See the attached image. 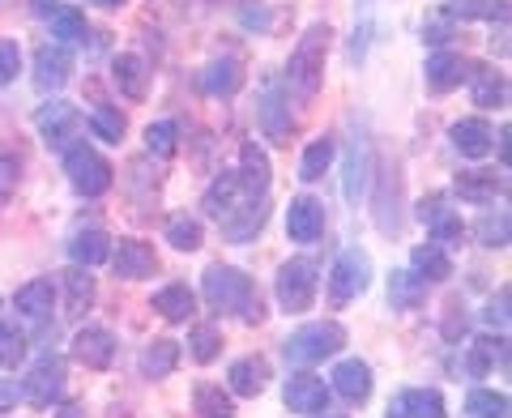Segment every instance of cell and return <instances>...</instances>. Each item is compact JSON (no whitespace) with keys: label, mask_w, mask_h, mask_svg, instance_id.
<instances>
[{"label":"cell","mask_w":512,"mask_h":418,"mask_svg":"<svg viewBox=\"0 0 512 418\" xmlns=\"http://www.w3.org/2000/svg\"><path fill=\"white\" fill-rule=\"evenodd\" d=\"M64 175H69V184L82 192V197H103V192L111 188V163L103 154L86 150V146L64 154Z\"/></svg>","instance_id":"277c9868"},{"label":"cell","mask_w":512,"mask_h":418,"mask_svg":"<svg viewBox=\"0 0 512 418\" xmlns=\"http://www.w3.org/2000/svg\"><path fill=\"white\" fill-rule=\"evenodd\" d=\"M342 346H346V329L333 325V320H320V325H303L299 333L286 337V359L299 367H312V363H325L329 355H338Z\"/></svg>","instance_id":"3957f363"},{"label":"cell","mask_w":512,"mask_h":418,"mask_svg":"<svg viewBox=\"0 0 512 418\" xmlns=\"http://www.w3.org/2000/svg\"><path fill=\"white\" fill-rule=\"evenodd\" d=\"M111 82H116L120 94H128V99H146V86H150L146 60L141 56H116L111 60Z\"/></svg>","instance_id":"7402d4cb"},{"label":"cell","mask_w":512,"mask_h":418,"mask_svg":"<svg viewBox=\"0 0 512 418\" xmlns=\"http://www.w3.org/2000/svg\"><path fill=\"white\" fill-rule=\"evenodd\" d=\"M367 286H372V256L359 252V248L342 252L338 265H333V273H329V295H333V303L359 299Z\"/></svg>","instance_id":"5b68a950"},{"label":"cell","mask_w":512,"mask_h":418,"mask_svg":"<svg viewBox=\"0 0 512 418\" xmlns=\"http://www.w3.org/2000/svg\"><path fill=\"white\" fill-rule=\"evenodd\" d=\"M13 303H18V312H22V316L43 320L47 312H52V303H56V286L47 282V278H35V282L18 286V295H13Z\"/></svg>","instance_id":"cb8c5ba5"},{"label":"cell","mask_w":512,"mask_h":418,"mask_svg":"<svg viewBox=\"0 0 512 418\" xmlns=\"http://www.w3.org/2000/svg\"><path fill=\"white\" fill-rule=\"evenodd\" d=\"M227 380H231L235 397H256L265 389V380H269V363L265 359H239V363H231Z\"/></svg>","instance_id":"d4e9b609"},{"label":"cell","mask_w":512,"mask_h":418,"mask_svg":"<svg viewBox=\"0 0 512 418\" xmlns=\"http://www.w3.org/2000/svg\"><path fill=\"white\" fill-rule=\"evenodd\" d=\"M367 171H372V163H367V146L359 141V146L350 150V163H346V201H359L367 192Z\"/></svg>","instance_id":"f35d334b"},{"label":"cell","mask_w":512,"mask_h":418,"mask_svg":"<svg viewBox=\"0 0 512 418\" xmlns=\"http://www.w3.org/2000/svg\"><path fill=\"white\" fill-rule=\"evenodd\" d=\"M419 222L440 239V244H453V239H461V218L448 209V201L444 197H427L423 205H419Z\"/></svg>","instance_id":"2e32d148"},{"label":"cell","mask_w":512,"mask_h":418,"mask_svg":"<svg viewBox=\"0 0 512 418\" xmlns=\"http://www.w3.org/2000/svg\"><path fill=\"white\" fill-rule=\"evenodd\" d=\"M453 18H461V22H504L508 18V0H457L453 9Z\"/></svg>","instance_id":"d590c367"},{"label":"cell","mask_w":512,"mask_h":418,"mask_svg":"<svg viewBox=\"0 0 512 418\" xmlns=\"http://www.w3.org/2000/svg\"><path fill=\"white\" fill-rule=\"evenodd\" d=\"M423 295H427V282L419 278V273L397 269L393 278H389V299H393V308L410 312V308H419V303H423Z\"/></svg>","instance_id":"1f68e13d"},{"label":"cell","mask_w":512,"mask_h":418,"mask_svg":"<svg viewBox=\"0 0 512 418\" xmlns=\"http://www.w3.org/2000/svg\"><path fill=\"white\" fill-rule=\"evenodd\" d=\"M265 218H269L265 197H261V201L248 197V205H235L231 214H227V218H218V222H222V231H227L231 244H248V239L265 227Z\"/></svg>","instance_id":"9a60e30c"},{"label":"cell","mask_w":512,"mask_h":418,"mask_svg":"<svg viewBox=\"0 0 512 418\" xmlns=\"http://www.w3.org/2000/svg\"><path fill=\"white\" fill-rule=\"evenodd\" d=\"M90 5H99V9H120L124 0H90Z\"/></svg>","instance_id":"6f0895ef"},{"label":"cell","mask_w":512,"mask_h":418,"mask_svg":"<svg viewBox=\"0 0 512 418\" xmlns=\"http://www.w3.org/2000/svg\"><path fill=\"white\" fill-rule=\"evenodd\" d=\"M410 273H419L423 282H444V278H453V261H448V248L440 244H423V248H414L410 252Z\"/></svg>","instance_id":"44dd1931"},{"label":"cell","mask_w":512,"mask_h":418,"mask_svg":"<svg viewBox=\"0 0 512 418\" xmlns=\"http://www.w3.org/2000/svg\"><path fill=\"white\" fill-rule=\"evenodd\" d=\"M495 359H500V367H508V342H504V337H478V342L470 346V363H466L470 376L483 380Z\"/></svg>","instance_id":"836d02e7"},{"label":"cell","mask_w":512,"mask_h":418,"mask_svg":"<svg viewBox=\"0 0 512 418\" xmlns=\"http://www.w3.org/2000/svg\"><path fill=\"white\" fill-rule=\"evenodd\" d=\"M69 256H73V265L94 269V265H103L107 256H111V239L103 231H77L69 239Z\"/></svg>","instance_id":"484cf974"},{"label":"cell","mask_w":512,"mask_h":418,"mask_svg":"<svg viewBox=\"0 0 512 418\" xmlns=\"http://www.w3.org/2000/svg\"><path fill=\"white\" fill-rule=\"evenodd\" d=\"M286 231H291L295 244H312L325 231V205L312 197H295L291 209H286Z\"/></svg>","instance_id":"5bb4252c"},{"label":"cell","mask_w":512,"mask_h":418,"mask_svg":"<svg viewBox=\"0 0 512 418\" xmlns=\"http://www.w3.org/2000/svg\"><path fill=\"white\" fill-rule=\"evenodd\" d=\"M192 308H197V299H192V291H188L184 282H171V286H163V291L154 295V312L163 316V320H175V325L188 320Z\"/></svg>","instance_id":"4316f807"},{"label":"cell","mask_w":512,"mask_h":418,"mask_svg":"<svg viewBox=\"0 0 512 418\" xmlns=\"http://www.w3.org/2000/svg\"><path fill=\"white\" fill-rule=\"evenodd\" d=\"M508 299H512V291H508V286H504V291H500V299H491V308H487V320H491V325H508Z\"/></svg>","instance_id":"f5cc1de1"},{"label":"cell","mask_w":512,"mask_h":418,"mask_svg":"<svg viewBox=\"0 0 512 418\" xmlns=\"http://www.w3.org/2000/svg\"><path fill=\"white\" fill-rule=\"evenodd\" d=\"M256 120H261V128H265L269 141H278V146H286V141H291L295 120H291V107H286V99H282V82H278V77H269V82H265V90H261V111H256Z\"/></svg>","instance_id":"ba28073f"},{"label":"cell","mask_w":512,"mask_h":418,"mask_svg":"<svg viewBox=\"0 0 512 418\" xmlns=\"http://www.w3.org/2000/svg\"><path fill=\"white\" fill-rule=\"evenodd\" d=\"M192 406L205 418H231V393H222V384H197L192 389Z\"/></svg>","instance_id":"8d00e7d4"},{"label":"cell","mask_w":512,"mask_h":418,"mask_svg":"<svg viewBox=\"0 0 512 418\" xmlns=\"http://www.w3.org/2000/svg\"><path fill=\"white\" fill-rule=\"evenodd\" d=\"M470 94H474V103H478V107H500V103H504V94H508L504 73L487 69V64H478V69L470 73Z\"/></svg>","instance_id":"4dcf8cb0"},{"label":"cell","mask_w":512,"mask_h":418,"mask_svg":"<svg viewBox=\"0 0 512 418\" xmlns=\"http://www.w3.org/2000/svg\"><path fill=\"white\" fill-rule=\"evenodd\" d=\"M478 239H483L487 248H508V214L504 209H487L483 214V222H478Z\"/></svg>","instance_id":"7dc6e473"},{"label":"cell","mask_w":512,"mask_h":418,"mask_svg":"<svg viewBox=\"0 0 512 418\" xmlns=\"http://www.w3.org/2000/svg\"><path fill=\"white\" fill-rule=\"evenodd\" d=\"M333 389H338L346 401H367L372 397V367H367L363 359H346L338 363V372H333Z\"/></svg>","instance_id":"e0dca14e"},{"label":"cell","mask_w":512,"mask_h":418,"mask_svg":"<svg viewBox=\"0 0 512 418\" xmlns=\"http://www.w3.org/2000/svg\"><path fill=\"white\" fill-rule=\"evenodd\" d=\"M60 393H64V363L56 355H43L35 367H30V376L22 380V397L35 410H47L52 401H60Z\"/></svg>","instance_id":"52a82bcc"},{"label":"cell","mask_w":512,"mask_h":418,"mask_svg":"<svg viewBox=\"0 0 512 418\" xmlns=\"http://www.w3.org/2000/svg\"><path fill=\"white\" fill-rule=\"evenodd\" d=\"M461 77H466V64H461L457 52H436L427 60V86L431 90H453V86H461Z\"/></svg>","instance_id":"83f0119b"},{"label":"cell","mask_w":512,"mask_h":418,"mask_svg":"<svg viewBox=\"0 0 512 418\" xmlns=\"http://www.w3.org/2000/svg\"><path fill=\"white\" fill-rule=\"evenodd\" d=\"M325 56H329V26L316 22V26L303 30L299 47L291 52V64H286V77H291L299 99H312L320 90V82H325Z\"/></svg>","instance_id":"7a4b0ae2"},{"label":"cell","mask_w":512,"mask_h":418,"mask_svg":"<svg viewBox=\"0 0 512 418\" xmlns=\"http://www.w3.org/2000/svg\"><path fill=\"white\" fill-rule=\"evenodd\" d=\"M188 346H192V359H197V363H214L222 337H218L214 325H197V329H192V337H188Z\"/></svg>","instance_id":"f6af8a7d"},{"label":"cell","mask_w":512,"mask_h":418,"mask_svg":"<svg viewBox=\"0 0 512 418\" xmlns=\"http://www.w3.org/2000/svg\"><path fill=\"white\" fill-rule=\"evenodd\" d=\"M90 128H94V137H103V141H120L124 137V116L116 107H94Z\"/></svg>","instance_id":"bcb514c9"},{"label":"cell","mask_w":512,"mask_h":418,"mask_svg":"<svg viewBox=\"0 0 512 418\" xmlns=\"http://www.w3.org/2000/svg\"><path fill=\"white\" fill-rule=\"evenodd\" d=\"M73 359L94 367V372H103V367L116 363V337L111 329H99V325H86L82 333L73 337Z\"/></svg>","instance_id":"30bf717a"},{"label":"cell","mask_w":512,"mask_h":418,"mask_svg":"<svg viewBox=\"0 0 512 418\" xmlns=\"http://www.w3.org/2000/svg\"><path fill=\"white\" fill-rule=\"evenodd\" d=\"M239 82H244V64H239L235 56H222V60H214L210 69L201 73V90L214 94V99H227V94H235Z\"/></svg>","instance_id":"ffe728a7"},{"label":"cell","mask_w":512,"mask_h":418,"mask_svg":"<svg viewBox=\"0 0 512 418\" xmlns=\"http://www.w3.org/2000/svg\"><path fill=\"white\" fill-rule=\"evenodd\" d=\"M397 418H448L444 414V397L436 389H410L397 401Z\"/></svg>","instance_id":"f546056e"},{"label":"cell","mask_w":512,"mask_h":418,"mask_svg":"<svg viewBox=\"0 0 512 418\" xmlns=\"http://www.w3.org/2000/svg\"><path fill=\"white\" fill-rule=\"evenodd\" d=\"M239 22H244L248 30H269V9L261 5V0H244V5H239Z\"/></svg>","instance_id":"f907efd6"},{"label":"cell","mask_w":512,"mask_h":418,"mask_svg":"<svg viewBox=\"0 0 512 418\" xmlns=\"http://www.w3.org/2000/svg\"><path fill=\"white\" fill-rule=\"evenodd\" d=\"M35 124H39V133L47 137V146H69V141L77 137V128H82V111H77L73 103L56 99V103L39 107Z\"/></svg>","instance_id":"9c48e42d"},{"label":"cell","mask_w":512,"mask_h":418,"mask_svg":"<svg viewBox=\"0 0 512 418\" xmlns=\"http://www.w3.org/2000/svg\"><path fill=\"white\" fill-rule=\"evenodd\" d=\"M13 180H18V163H13V158H0V205L9 201Z\"/></svg>","instance_id":"816d5d0a"},{"label":"cell","mask_w":512,"mask_h":418,"mask_svg":"<svg viewBox=\"0 0 512 418\" xmlns=\"http://www.w3.org/2000/svg\"><path fill=\"white\" fill-rule=\"evenodd\" d=\"M457 192H461V201H470V205H491L495 192H504V175H495V171H461L457 175Z\"/></svg>","instance_id":"603a6c76"},{"label":"cell","mask_w":512,"mask_h":418,"mask_svg":"<svg viewBox=\"0 0 512 418\" xmlns=\"http://www.w3.org/2000/svg\"><path fill=\"white\" fill-rule=\"evenodd\" d=\"M64 295H69V316H86L94 303V278L86 265H77L64 273Z\"/></svg>","instance_id":"d6a6232c"},{"label":"cell","mask_w":512,"mask_h":418,"mask_svg":"<svg viewBox=\"0 0 512 418\" xmlns=\"http://www.w3.org/2000/svg\"><path fill=\"white\" fill-rule=\"evenodd\" d=\"M13 401H18V389H13V384H0V410H9Z\"/></svg>","instance_id":"db71d44e"},{"label":"cell","mask_w":512,"mask_h":418,"mask_svg":"<svg viewBox=\"0 0 512 418\" xmlns=\"http://www.w3.org/2000/svg\"><path fill=\"white\" fill-rule=\"evenodd\" d=\"M316 299V265L312 261H286L278 269V303L286 312H308Z\"/></svg>","instance_id":"8992f818"},{"label":"cell","mask_w":512,"mask_h":418,"mask_svg":"<svg viewBox=\"0 0 512 418\" xmlns=\"http://www.w3.org/2000/svg\"><path fill=\"white\" fill-rule=\"evenodd\" d=\"M286 406L295 414H325L329 410V384L320 376H291L286 380Z\"/></svg>","instance_id":"4fadbf2b"},{"label":"cell","mask_w":512,"mask_h":418,"mask_svg":"<svg viewBox=\"0 0 512 418\" xmlns=\"http://www.w3.org/2000/svg\"><path fill=\"white\" fill-rule=\"evenodd\" d=\"M329 163H333V141L329 137H320V141H312L308 150H303V163H299V180H320V175L329 171Z\"/></svg>","instance_id":"74e56055"},{"label":"cell","mask_w":512,"mask_h":418,"mask_svg":"<svg viewBox=\"0 0 512 418\" xmlns=\"http://www.w3.org/2000/svg\"><path fill=\"white\" fill-rule=\"evenodd\" d=\"M239 188H244L248 197H256V192L265 197L269 192V158L256 141H248V146L239 150Z\"/></svg>","instance_id":"ac0fdd59"},{"label":"cell","mask_w":512,"mask_h":418,"mask_svg":"<svg viewBox=\"0 0 512 418\" xmlns=\"http://www.w3.org/2000/svg\"><path fill=\"white\" fill-rule=\"evenodd\" d=\"M453 13H431L427 18V26H423V43H431V47H444L448 39H453Z\"/></svg>","instance_id":"c3c4849f"},{"label":"cell","mask_w":512,"mask_h":418,"mask_svg":"<svg viewBox=\"0 0 512 418\" xmlns=\"http://www.w3.org/2000/svg\"><path fill=\"white\" fill-rule=\"evenodd\" d=\"M60 5H56V0H35V13H39V18H52V13H56Z\"/></svg>","instance_id":"11a10c76"},{"label":"cell","mask_w":512,"mask_h":418,"mask_svg":"<svg viewBox=\"0 0 512 418\" xmlns=\"http://www.w3.org/2000/svg\"><path fill=\"white\" fill-rule=\"evenodd\" d=\"M0 5H5V0H0Z\"/></svg>","instance_id":"680465c9"},{"label":"cell","mask_w":512,"mask_h":418,"mask_svg":"<svg viewBox=\"0 0 512 418\" xmlns=\"http://www.w3.org/2000/svg\"><path fill=\"white\" fill-rule=\"evenodd\" d=\"M22 359H26V337H22V329L0 320V367H18Z\"/></svg>","instance_id":"ee69618b"},{"label":"cell","mask_w":512,"mask_h":418,"mask_svg":"<svg viewBox=\"0 0 512 418\" xmlns=\"http://www.w3.org/2000/svg\"><path fill=\"white\" fill-rule=\"evenodd\" d=\"M69 73H73V56L64 43H43L35 52V82L43 90H60L69 82Z\"/></svg>","instance_id":"7c38bea8"},{"label":"cell","mask_w":512,"mask_h":418,"mask_svg":"<svg viewBox=\"0 0 512 418\" xmlns=\"http://www.w3.org/2000/svg\"><path fill=\"white\" fill-rule=\"evenodd\" d=\"M18 69H22V52H18V43L0 39V86H9L13 77H18Z\"/></svg>","instance_id":"681fc988"},{"label":"cell","mask_w":512,"mask_h":418,"mask_svg":"<svg viewBox=\"0 0 512 418\" xmlns=\"http://www.w3.org/2000/svg\"><path fill=\"white\" fill-rule=\"evenodd\" d=\"M491 141H495V133H491V124L487 120H457L453 124V146H457V154H466V158H487L491 154Z\"/></svg>","instance_id":"d6986e66"},{"label":"cell","mask_w":512,"mask_h":418,"mask_svg":"<svg viewBox=\"0 0 512 418\" xmlns=\"http://www.w3.org/2000/svg\"><path fill=\"white\" fill-rule=\"evenodd\" d=\"M175 146H180V128H175L171 120H158L146 128V150L158 154V158H171Z\"/></svg>","instance_id":"b9f144b4"},{"label":"cell","mask_w":512,"mask_h":418,"mask_svg":"<svg viewBox=\"0 0 512 418\" xmlns=\"http://www.w3.org/2000/svg\"><path fill=\"white\" fill-rule=\"evenodd\" d=\"M111 265H116V278H128V282H137V278H150V273L158 269V256L150 244H141V239H120V248L107 256Z\"/></svg>","instance_id":"8fae6325"},{"label":"cell","mask_w":512,"mask_h":418,"mask_svg":"<svg viewBox=\"0 0 512 418\" xmlns=\"http://www.w3.org/2000/svg\"><path fill=\"white\" fill-rule=\"evenodd\" d=\"M86 35V18L77 9H69V5H60L56 13H52V39H60V43H73V39H82Z\"/></svg>","instance_id":"7bdbcfd3"},{"label":"cell","mask_w":512,"mask_h":418,"mask_svg":"<svg viewBox=\"0 0 512 418\" xmlns=\"http://www.w3.org/2000/svg\"><path fill=\"white\" fill-rule=\"evenodd\" d=\"M175 363H180V346L167 342V337H158L154 346H146V355H141V376L146 380H163L175 372Z\"/></svg>","instance_id":"f1b7e54d"},{"label":"cell","mask_w":512,"mask_h":418,"mask_svg":"<svg viewBox=\"0 0 512 418\" xmlns=\"http://www.w3.org/2000/svg\"><path fill=\"white\" fill-rule=\"evenodd\" d=\"M239 175H218V180L210 184V192H205V214H214V218H227L231 209H235V197H239Z\"/></svg>","instance_id":"e575fe53"},{"label":"cell","mask_w":512,"mask_h":418,"mask_svg":"<svg viewBox=\"0 0 512 418\" xmlns=\"http://www.w3.org/2000/svg\"><path fill=\"white\" fill-rule=\"evenodd\" d=\"M466 414L470 418H508V397L504 393H491V389H478L466 401Z\"/></svg>","instance_id":"60d3db41"},{"label":"cell","mask_w":512,"mask_h":418,"mask_svg":"<svg viewBox=\"0 0 512 418\" xmlns=\"http://www.w3.org/2000/svg\"><path fill=\"white\" fill-rule=\"evenodd\" d=\"M167 244L180 252H197L201 248V222L197 218H171L167 222Z\"/></svg>","instance_id":"ab89813d"},{"label":"cell","mask_w":512,"mask_h":418,"mask_svg":"<svg viewBox=\"0 0 512 418\" xmlns=\"http://www.w3.org/2000/svg\"><path fill=\"white\" fill-rule=\"evenodd\" d=\"M201 291H205V303H210L214 312H239L248 325H256V320L265 316L261 295H256L252 278H244V273L231 269V265H210V269H205Z\"/></svg>","instance_id":"6da1fadb"},{"label":"cell","mask_w":512,"mask_h":418,"mask_svg":"<svg viewBox=\"0 0 512 418\" xmlns=\"http://www.w3.org/2000/svg\"><path fill=\"white\" fill-rule=\"evenodd\" d=\"M500 158L508 163V128H500Z\"/></svg>","instance_id":"9f6ffc18"}]
</instances>
